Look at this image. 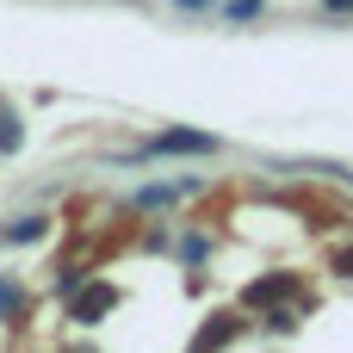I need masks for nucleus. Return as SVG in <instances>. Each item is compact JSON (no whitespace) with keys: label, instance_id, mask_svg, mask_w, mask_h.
<instances>
[{"label":"nucleus","instance_id":"nucleus-1","mask_svg":"<svg viewBox=\"0 0 353 353\" xmlns=\"http://www.w3.org/2000/svg\"><path fill=\"white\" fill-rule=\"evenodd\" d=\"M161 149H211L205 137H161Z\"/></svg>","mask_w":353,"mask_h":353},{"label":"nucleus","instance_id":"nucleus-2","mask_svg":"<svg viewBox=\"0 0 353 353\" xmlns=\"http://www.w3.org/2000/svg\"><path fill=\"white\" fill-rule=\"evenodd\" d=\"M329 6H353V0H329Z\"/></svg>","mask_w":353,"mask_h":353}]
</instances>
